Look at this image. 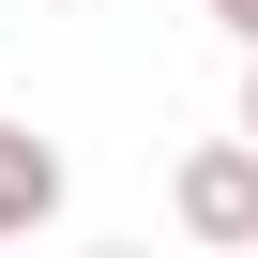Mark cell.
Returning a JSON list of instances; mask_svg holds the SVG:
<instances>
[{
  "mask_svg": "<svg viewBox=\"0 0 258 258\" xmlns=\"http://www.w3.org/2000/svg\"><path fill=\"white\" fill-rule=\"evenodd\" d=\"M243 137H258V46H243Z\"/></svg>",
  "mask_w": 258,
  "mask_h": 258,
  "instance_id": "obj_4",
  "label": "cell"
},
{
  "mask_svg": "<svg viewBox=\"0 0 258 258\" xmlns=\"http://www.w3.org/2000/svg\"><path fill=\"white\" fill-rule=\"evenodd\" d=\"M198 16H228V31H243V46H258V0H198Z\"/></svg>",
  "mask_w": 258,
  "mask_h": 258,
  "instance_id": "obj_3",
  "label": "cell"
},
{
  "mask_svg": "<svg viewBox=\"0 0 258 258\" xmlns=\"http://www.w3.org/2000/svg\"><path fill=\"white\" fill-rule=\"evenodd\" d=\"M167 213H182L198 243H258V137H198L182 182H167Z\"/></svg>",
  "mask_w": 258,
  "mask_h": 258,
  "instance_id": "obj_1",
  "label": "cell"
},
{
  "mask_svg": "<svg viewBox=\"0 0 258 258\" xmlns=\"http://www.w3.org/2000/svg\"><path fill=\"white\" fill-rule=\"evenodd\" d=\"M61 213V152L31 137V121H0V243H16V228H46Z\"/></svg>",
  "mask_w": 258,
  "mask_h": 258,
  "instance_id": "obj_2",
  "label": "cell"
}]
</instances>
